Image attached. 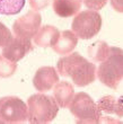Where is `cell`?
Instances as JSON below:
<instances>
[{
  "mask_svg": "<svg viewBox=\"0 0 123 124\" xmlns=\"http://www.w3.org/2000/svg\"><path fill=\"white\" fill-rule=\"evenodd\" d=\"M58 72L62 77H69L78 87L93 84L96 78V65L87 61L78 52L63 56L57 64Z\"/></svg>",
  "mask_w": 123,
  "mask_h": 124,
  "instance_id": "cell-1",
  "label": "cell"
},
{
  "mask_svg": "<svg viewBox=\"0 0 123 124\" xmlns=\"http://www.w3.org/2000/svg\"><path fill=\"white\" fill-rule=\"evenodd\" d=\"M59 112L54 97L44 94H34L27 101V120L29 123H50Z\"/></svg>",
  "mask_w": 123,
  "mask_h": 124,
  "instance_id": "cell-2",
  "label": "cell"
},
{
  "mask_svg": "<svg viewBox=\"0 0 123 124\" xmlns=\"http://www.w3.org/2000/svg\"><path fill=\"white\" fill-rule=\"evenodd\" d=\"M97 77L103 85L117 89L123 77V52L120 47H110V55L102 61Z\"/></svg>",
  "mask_w": 123,
  "mask_h": 124,
  "instance_id": "cell-3",
  "label": "cell"
},
{
  "mask_svg": "<svg viewBox=\"0 0 123 124\" xmlns=\"http://www.w3.org/2000/svg\"><path fill=\"white\" fill-rule=\"evenodd\" d=\"M70 113L77 118V123H100L102 113L97 104L86 93H78L69 104Z\"/></svg>",
  "mask_w": 123,
  "mask_h": 124,
  "instance_id": "cell-4",
  "label": "cell"
},
{
  "mask_svg": "<svg viewBox=\"0 0 123 124\" xmlns=\"http://www.w3.org/2000/svg\"><path fill=\"white\" fill-rule=\"evenodd\" d=\"M72 32L81 39H89L97 35L102 28V17L96 10H85L74 18Z\"/></svg>",
  "mask_w": 123,
  "mask_h": 124,
  "instance_id": "cell-5",
  "label": "cell"
},
{
  "mask_svg": "<svg viewBox=\"0 0 123 124\" xmlns=\"http://www.w3.org/2000/svg\"><path fill=\"white\" fill-rule=\"evenodd\" d=\"M27 120V105L17 96L0 98V121L23 123Z\"/></svg>",
  "mask_w": 123,
  "mask_h": 124,
  "instance_id": "cell-6",
  "label": "cell"
},
{
  "mask_svg": "<svg viewBox=\"0 0 123 124\" xmlns=\"http://www.w3.org/2000/svg\"><path fill=\"white\" fill-rule=\"evenodd\" d=\"M41 22H42L41 15L35 10H29L24 16L19 17L14 22L13 32L18 37L31 39L40 30Z\"/></svg>",
  "mask_w": 123,
  "mask_h": 124,
  "instance_id": "cell-7",
  "label": "cell"
},
{
  "mask_svg": "<svg viewBox=\"0 0 123 124\" xmlns=\"http://www.w3.org/2000/svg\"><path fill=\"white\" fill-rule=\"evenodd\" d=\"M32 50L33 45L31 43V39L16 36L15 39H11V41L7 45L3 46L2 55L6 59L17 63Z\"/></svg>",
  "mask_w": 123,
  "mask_h": 124,
  "instance_id": "cell-8",
  "label": "cell"
},
{
  "mask_svg": "<svg viewBox=\"0 0 123 124\" xmlns=\"http://www.w3.org/2000/svg\"><path fill=\"white\" fill-rule=\"evenodd\" d=\"M59 81L58 72L53 67H41L33 78V85L39 92H49Z\"/></svg>",
  "mask_w": 123,
  "mask_h": 124,
  "instance_id": "cell-9",
  "label": "cell"
},
{
  "mask_svg": "<svg viewBox=\"0 0 123 124\" xmlns=\"http://www.w3.org/2000/svg\"><path fill=\"white\" fill-rule=\"evenodd\" d=\"M60 32L57 27L45 25L41 27L34 36V43L40 47H50L57 43Z\"/></svg>",
  "mask_w": 123,
  "mask_h": 124,
  "instance_id": "cell-10",
  "label": "cell"
},
{
  "mask_svg": "<svg viewBox=\"0 0 123 124\" xmlns=\"http://www.w3.org/2000/svg\"><path fill=\"white\" fill-rule=\"evenodd\" d=\"M77 43L78 37L74 35L72 31H63L62 33H60L57 43L52 46V50L58 54L65 55L74 51V49L77 46Z\"/></svg>",
  "mask_w": 123,
  "mask_h": 124,
  "instance_id": "cell-11",
  "label": "cell"
},
{
  "mask_svg": "<svg viewBox=\"0 0 123 124\" xmlns=\"http://www.w3.org/2000/svg\"><path fill=\"white\" fill-rule=\"evenodd\" d=\"M53 95L60 107H68L74 96V86L68 81H58L53 87Z\"/></svg>",
  "mask_w": 123,
  "mask_h": 124,
  "instance_id": "cell-12",
  "label": "cell"
},
{
  "mask_svg": "<svg viewBox=\"0 0 123 124\" xmlns=\"http://www.w3.org/2000/svg\"><path fill=\"white\" fill-rule=\"evenodd\" d=\"M84 0H53L52 7L54 13L62 18H68L80 10Z\"/></svg>",
  "mask_w": 123,
  "mask_h": 124,
  "instance_id": "cell-13",
  "label": "cell"
},
{
  "mask_svg": "<svg viewBox=\"0 0 123 124\" xmlns=\"http://www.w3.org/2000/svg\"><path fill=\"white\" fill-rule=\"evenodd\" d=\"M98 109L106 114H115L119 117H122L123 115V107H122V97L117 99L116 97H114L112 95L108 96H104L103 98H100L99 101L97 103Z\"/></svg>",
  "mask_w": 123,
  "mask_h": 124,
  "instance_id": "cell-14",
  "label": "cell"
},
{
  "mask_svg": "<svg viewBox=\"0 0 123 124\" xmlns=\"http://www.w3.org/2000/svg\"><path fill=\"white\" fill-rule=\"evenodd\" d=\"M87 52L93 61L102 62L110 55V46L104 41H97L88 47Z\"/></svg>",
  "mask_w": 123,
  "mask_h": 124,
  "instance_id": "cell-15",
  "label": "cell"
},
{
  "mask_svg": "<svg viewBox=\"0 0 123 124\" xmlns=\"http://www.w3.org/2000/svg\"><path fill=\"white\" fill-rule=\"evenodd\" d=\"M26 0H0V15H16L24 8Z\"/></svg>",
  "mask_w": 123,
  "mask_h": 124,
  "instance_id": "cell-16",
  "label": "cell"
},
{
  "mask_svg": "<svg viewBox=\"0 0 123 124\" xmlns=\"http://www.w3.org/2000/svg\"><path fill=\"white\" fill-rule=\"evenodd\" d=\"M17 69V64L15 62L6 59L3 55H0V77L8 78L15 73Z\"/></svg>",
  "mask_w": 123,
  "mask_h": 124,
  "instance_id": "cell-17",
  "label": "cell"
},
{
  "mask_svg": "<svg viewBox=\"0 0 123 124\" xmlns=\"http://www.w3.org/2000/svg\"><path fill=\"white\" fill-rule=\"evenodd\" d=\"M13 36L11 32L9 31L8 27H6L2 23H0V46H5L11 41Z\"/></svg>",
  "mask_w": 123,
  "mask_h": 124,
  "instance_id": "cell-18",
  "label": "cell"
},
{
  "mask_svg": "<svg viewBox=\"0 0 123 124\" xmlns=\"http://www.w3.org/2000/svg\"><path fill=\"white\" fill-rule=\"evenodd\" d=\"M84 3L88 9L100 10L107 3V0H84Z\"/></svg>",
  "mask_w": 123,
  "mask_h": 124,
  "instance_id": "cell-19",
  "label": "cell"
},
{
  "mask_svg": "<svg viewBox=\"0 0 123 124\" xmlns=\"http://www.w3.org/2000/svg\"><path fill=\"white\" fill-rule=\"evenodd\" d=\"M29 6L32 7L33 9L37 11V10H42L50 5L51 0H28Z\"/></svg>",
  "mask_w": 123,
  "mask_h": 124,
  "instance_id": "cell-20",
  "label": "cell"
},
{
  "mask_svg": "<svg viewBox=\"0 0 123 124\" xmlns=\"http://www.w3.org/2000/svg\"><path fill=\"white\" fill-rule=\"evenodd\" d=\"M112 6L114 7V9L119 11V13H122L123 9H122V0H112Z\"/></svg>",
  "mask_w": 123,
  "mask_h": 124,
  "instance_id": "cell-21",
  "label": "cell"
}]
</instances>
